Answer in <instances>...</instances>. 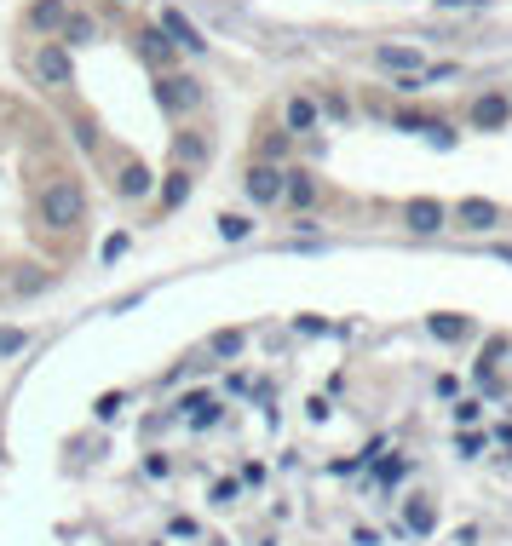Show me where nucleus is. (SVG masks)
I'll list each match as a JSON object with an SVG mask.
<instances>
[{
	"mask_svg": "<svg viewBox=\"0 0 512 546\" xmlns=\"http://www.w3.org/2000/svg\"><path fill=\"white\" fill-rule=\"evenodd\" d=\"M236 495H242V483H231V478H225V483H213V506H231Z\"/></svg>",
	"mask_w": 512,
	"mask_h": 546,
	"instance_id": "a878e982",
	"label": "nucleus"
},
{
	"mask_svg": "<svg viewBox=\"0 0 512 546\" xmlns=\"http://www.w3.org/2000/svg\"><path fill=\"white\" fill-rule=\"evenodd\" d=\"M443 12H455V6H484V0H438Z\"/></svg>",
	"mask_w": 512,
	"mask_h": 546,
	"instance_id": "c85d7f7f",
	"label": "nucleus"
},
{
	"mask_svg": "<svg viewBox=\"0 0 512 546\" xmlns=\"http://www.w3.org/2000/svg\"><path fill=\"white\" fill-rule=\"evenodd\" d=\"M121 253H127V236H121V230H116V236L104 242V259H121Z\"/></svg>",
	"mask_w": 512,
	"mask_h": 546,
	"instance_id": "cd10ccee",
	"label": "nucleus"
},
{
	"mask_svg": "<svg viewBox=\"0 0 512 546\" xmlns=\"http://www.w3.org/2000/svg\"><path fill=\"white\" fill-rule=\"evenodd\" d=\"M323 202V184H317V173L311 167H294V173H282V207L288 213H311V207Z\"/></svg>",
	"mask_w": 512,
	"mask_h": 546,
	"instance_id": "7ed1b4c3",
	"label": "nucleus"
},
{
	"mask_svg": "<svg viewBox=\"0 0 512 546\" xmlns=\"http://www.w3.org/2000/svg\"><path fill=\"white\" fill-rule=\"evenodd\" d=\"M167 529H173V535H179V541H185V535H190V541H196V535H202V529H196V518H173V524H167Z\"/></svg>",
	"mask_w": 512,
	"mask_h": 546,
	"instance_id": "bb28decb",
	"label": "nucleus"
},
{
	"mask_svg": "<svg viewBox=\"0 0 512 546\" xmlns=\"http://www.w3.org/2000/svg\"><path fill=\"white\" fill-rule=\"evenodd\" d=\"M29 23H35V29H47L52 41H58V29L70 23V0H35V6H29Z\"/></svg>",
	"mask_w": 512,
	"mask_h": 546,
	"instance_id": "f8f14e48",
	"label": "nucleus"
},
{
	"mask_svg": "<svg viewBox=\"0 0 512 546\" xmlns=\"http://www.w3.org/2000/svg\"><path fill=\"white\" fill-rule=\"evenodd\" d=\"M24 345H29L24 328H0V357H12V351H24Z\"/></svg>",
	"mask_w": 512,
	"mask_h": 546,
	"instance_id": "5701e85b",
	"label": "nucleus"
},
{
	"mask_svg": "<svg viewBox=\"0 0 512 546\" xmlns=\"http://www.w3.org/2000/svg\"><path fill=\"white\" fill-rule=\"evenodd\" d=\"M455 449H461V460H478V455H484V437H478V432H461V437H455Z\"/></svg>",
	"mask_w": 512,
	"mask_h": 546,
	"instance_id": "b1692460",
	"label": "nucleus"
},
{
	"mask_svg": "<svg viewBox=\"0 0 512 546\" xmlns=\"http://www.w3.org/2000/svg\"><path fill=\"white\" fill-rule=\"evenodd\" d=\"M242 190H248V202L277 207V202H282V167H271V161H254V167H248V179H242Z\"/></svg>",
	"mask_w": 512,
	"mask_h": 546,
	"instance_id": "39448f33",
	"label": "nucleus"
},
{
	"mask_svg": "<svg viewBox=\"0 0 512 546\" xmlns=\"http://www.w3.org/2000/svg\"><path fill=\"white\" fill-rule=\"evenodd\" d=\"M426 328H432L438 340H449V345L472 334V322H466V317H455V311H438V317H426Z\"/></svg>",
	"mask_w": 512,
	"mask_h": 546,
	"instance_id": "dca6fc26",
	"label": "nucleus"
},
{
	"mask_svg": "<svg viewBox=\"0 0 512 546\" xmlns=\"http://www.w3.org/2000/svg\"><path fill=\"white\" fill-rule=\"evenodd\" d=\"M495 259H501V265H512V242H507V248H495Z\"/></svg>",
	"mask_w": 512,
	"mask_h": 546,
	"instance_id": "c756f323",
	"label": "nucleus"
},
{
	"mask_svg": "<svg viewBox=\"0 0 512 546\" xmlns=\"http://www.w3.org/2000/svg\"><path fill=\"white\" fill-rule=\"evenodd\" d=\"M196 98H202V87H196L190 75H162V87H156V104H162V110H173V115L190 110Z\"/></svg>",
	"mask_w": 512,
	"mask_h": 546,
	"instance_id": "1a4fd4ad",
	"label": "nucleus"
},
{
	"mask_svg": "<svg viewBox=\"0 0 512 546\" xmlns=\"http://www.w3.org/2000/svg\"><path fill=\"white\" fill-rule=\"evenodd\" d=\"M41 219L52 230H81L87 225V184L81 179H52L41 190Z\"/></svg>",
	"mask_w": 512,
	"mask_h": 546,
	"instance_id": "f257e3e1",
	"label": "nucleus"
},
{
	"mask_svg": "<svg viewBox=\"0 0 512 546\" xmlns=\"http://www.w3.org/2000/svg\"><path fill=\"white\" fill-rule=\"evenodd\" d=\"M426 138H432L438 150H455V127H443V121H432V127H426Z\"/></svg>",
	"mask_w": 512,
	"mask_h": 546,
	"instance_id": "393cba45",
	"label": "nucleus"
},
{
	"mask_svg": "<svg viewBox=\"0 0 512 546\" xmlns=\"http://www.w3.org/2000/svg\"><path fill=\"white\" fill-rule=\"evenodd\" d=\"M455 225L461 230H495L501 225V207L489 202V196H466V202L455 207Z\"/></svg>",
	"mask_w": 512,
	"mask_h": 546,
	"instance_id": "9d476101",
	"label": "nucleus"
},
{
	"mask_svg": "<svg viewBox=\"0 0 512 546\" xmlns=\"http://www.w3.org/2000/svg\"><path fill=\"white\" fill-rule=\"evenodd\" d=\"M116 190L127 196V202H139V196H150V190H156V173H150L144 161H127V167H121V179H116Z\"/></svg>",
	"mask_w": 512,
	"mask_h": 546,
	"instance_id": "ddd939ff",
	"label": "nucleus"
},
{
	"mask_svg": "<svg viewBox=\"0 0 512 546\" xmlns=\"http://www.w3.org/2000/svg\"><path fill=\"white\" fill-rule=\"evenodd\" d=\"M185 196H190V173H167V184H162V207L173 213V207L185 202Z\"/></svg>",
	"mask_w": 512,
	"mask_h": 546,
	"instance_id": "412c9836",
	"label": "nucleus"
},
{
	"mask_svg": "<svg viewBox=\"0 0 512 546\" xmlns=\"http://www.w3.org/2000/svg\"><path fill=\"white\" fill-rule=\"evenodd\" d=\"M162 35H167L173 46H185V52H196V58L208 52V41H202V29H196V23H190L185 12H179V6H167V12H162Z\"/></svg>",
	"mask_w": 512,
	"mask_h": 546,
	"instance_id": "6e6552de",
	"label": "nucleus"
},
{
	"mask_svg": "<svg viewBox=\"0 0 512 546\" xmlns=\"http://www.w3.org/2000/svg\"><path fill=\"white\" fill-rule=\"evenodd\" d=\"M179 414H185L190 426H196V432H208V426H219V403H213V397H185V403H179Z\"/></svg>",
	"mask_w": 512,
	"mask_h": 546,
	"instance_id": "2eb2a0df",
	"label": "nucleus"
},
{
	"mask_svg": "<svg viewBox=\"0 0 512 546\" xmlns=\"http://www.w3.org/2000/svg\"><path fill=\"white\" fill-rule=\"evenodd\" d=\"M219 236H225V242H248V236H254V219H248V213H219Z\"/></svg>",
	"mask_w": 512,
	"mask_h": 546,
	"instance_id": "aec40b11",
	"label": "nucleus"
},
{
	"mask_svg": "<svg viewBox=\"0 0 512 546\" xmlns=\"http://www.w3.org/2000/svg\"><path fill=\"white\" fill-rule=\"evenodd\" d=\"M98 35H104V29H98V18H87V12H70V23L58 29L64 46H98Z\"/></svg>",
	"mask_w": 512,
	"mask_h": 546,
	"instance_id": "4468645a",
	"label": "nucleus"
},
{
	"mask_svg": "<svg viewBox=\"0 0 512 546\" xmlns=\"http://www.w3.org/2000/svg\"><path fill=\"white\" fill-rule=\"evenodd\" d=\"M507 121H512V92H501V87L478 92V98L466 104V127H472V133H501Z\"/></svg>",
	"mask_w": 512,
	"mask_h": 546,
	"instance_id": "f03ea898",
	"label": "nucleus"
},
{
	"mask_svg": "<svg viewBox=\"0 0 512 546\" xmlns=\"http://www.w3.org/2000/svg\"><path fill=\"white\" fill-rule=\"evenodd\" d=\"M139 52H144V58H150L156 69H162L167 58H173V41H167L162 29H139Z\"/></svg>",
	"mask_w": 512,
	"mask_h": 546,
	"instance_id": "f3484780",
	"label": "nucleus"
},
{
	"mask_svg": "<svg viewBox=\"0 0 512 546\" xmlns=\"http://www.w3.org/2000/svg\"><path fill=\"white\" fill-rule=\"evenodd\" d=\"M35 75H41L47 87H70V81H75L70 46H64V41H47V46H41V52H35Z\"/></svg>",
	"mask_w": 512,
	"mask_h": 546,
	"instance_id": "20e7f679",
	"label": "nucleus"
},
{
	"mask_svg": "<svg viewBox=\"0 0 512 546\" xmlns=\"http://www.w3.org/2000/svg\"><path fill=\"white\" fill-rule=\"evenodd\" d=\"M443 219H449V207H443L438 196H415V202L403 207V225L415 230V236H438Z\"/></svg>",
	"mask_w": 512,
	"mask_h": 546,
	"instance_id": "423d86ee",
	"label": "nucleus"
},
{
	"mask_svg": "<svg viewBox=\"0 0 512 546\" xmlns=\"http://www.w3.org/2000/svg\"><path fill=\"white\" fill-rule=\"evenodd\" d=\"M317 104H311V98H300V92H294V98H288V104H282V133H311V127H317Z\"/></svg>",
	"mask_w": 512,
	"mask_h": 546,
	"instance_id": "9b49d317",
	"label": "nucleus"
},
{
	"mask_svg": "<svg viewBox=\"0 0 512 546\" xmlns=\"http://www.w3.org/2000/svg\"><path fill=\"white\" fill-rule=\"evenodd\" d=\"M478 420H484V403H478V397H461V403H455V426H478Z\"/></svg>",
	"mask_w": 512,
	"mask_h": 546,
	"instance_id": "4be33fe9",
	"label": "nucleus"
},
{
	"mask_svg": "<svg viewBox=\"0 0 512 546\" xmlns=\"http://www.w3.org/2000/svg\"><path fill=\"white\" fill-rule=\"evenodd\" d=\"M374 69H392V75H426V52L420 46H380L374 52Z\"/></svg>",
	"mask_w": 512,
	"mask_h": 546,
	"instance_id": "0eeeda50",
	"label": "nucleus"
},
{
	"mask_svg": "<svg viewBox=\"0 0 512 546\" xmlns=\"http://www.w3.org/2000/svg\"><path fill=\"white\" fill-rule=\"evenodd\" d=\"M409 529H415V535H432V529H438V506L426 501V495L409 501Z\"/></svg>",
	"mask_w": 512,
	"mask_h": 546,
	"instance_id": "6ab92c4d",
	"label": "nucleus"
},
{
	"mask_svg": "<svg viewBox=\"0 0 512 546\" xmlns=\"http://www.w3.org/2000/svg\"><path fill=\"white\" fill-rule=\"evenodd\" d=\"M208 351L213 357H242V351H248V334H242V328H219L208 340Z\"/></svg>",
	"mask_w": 512,
	"mask_h": 546,
	"instance_id": "a211bd4d",
	"label": "nucleus"
}]
</instances>
